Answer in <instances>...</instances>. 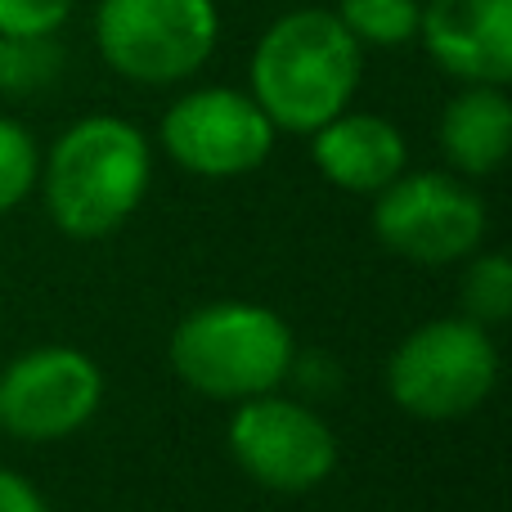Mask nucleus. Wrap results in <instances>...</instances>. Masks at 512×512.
<instances>
[{"label": "nucleus", "mask_w": 512, "mask_h": 512, "mask_svg": "<svg viewBox=\"0 0 512 512\" xmlns=\"http://www.w3.org/2000/svg\"><path fill=\"white\" fill-rule=\"evenodd\" d=\"M364 77V45L333 9H292L261 32L248 63V95L274 131L310 135L351 108Z\"/></svg>", "instance_id": "nucleus-1"}, {"label": "nucleus", "mask_w": 512, "mask_h": 512, "mask_svg": "<svg viewBox=\"0 0 512 512\" xmlns=\"http://www.w3.org/2000/svg\"><path fill=\"white\" fill-rule=\"evenodd\" d=\"M153 180V153L140 126L95 113L72 122L41 162L45 212L68 239L95 243L117 234L144 203Z\"/></svg>", "instance_id": "nucleus-2"}, {"label": "nucleus", "mask_w": 512, "mask_h": 512, "mask_svg": "<svg viewBox=\"0 0 512 512\" xmlns=\"http://www.w3.org/2000/svg\"><path fill=\"white\" fill-rule=\"evenodd\" d=\"M171 369L207 400H252L279 391L297 364L288 319L256 301H207L171 333Z\"/></svg>", "instance_id": "nucleus-3"}, {"label": "nucleus", "mask_w": 512, "mask_h": 512, "mask_svg": "<svg viewBox=\"0 0 512 512\" xmlns=\"http://www.w3.org/2000/svg\"><path fill=\"white\" fill-rule=\"evenodd\" d=\"M499 382V351L477 319H432L387 360V391L423 423H454L486 405Z\"/></svg>", "instance_id": "nucleus-4"}, {"label": "nucleus", "mask_w": 512, "mask_h": 512, "mask_svg": "<svg viewBox=\"0 0 512 512\" xmlns=\"http://www.w3.org/2000/svg\"><path fill=\"white\" fill-rule=\"evenodd\" d=\"M216 0H99L95 45L104 63L140 86L189 81L216 50Z\"/></svg>", "instance_id": "nucleus-5"}, {"label": "nucleus", "mask_w": 512, "mask_h": 512, "mask_svg": "<svg viewBox=\"0 0 512 512\" xmlns=\"http://www.w3.org/2000/svg\"><path fill=\"white\" fill-rule=\"evenodd\" d=\"M373 234L414 265H454L486 239V203L459 176L400 171L373 194Z\"/></svg>", "instance_id": "nucleus-6"}, {"label": "nucleus", "mask_w": 512, "mask_h": 512, "mask_svg": "<svg viewBox=\"0 0 512 512\" xmlns=\"http://www.w3.org/2000/svg\"><path fill=\"white\" fill-rule=\"evenodd\" d=\"M274 122L248 90L203 86L180 95L162 113L158 140L189 176L234 180L256 171L274 153Z\"/></svg>", "instance_id": "nucleus-7"}, {"label": "nucleus", "mask_w": 512, "mask_h": 512, "mask_svg": "<svg viewBox=\"0 0 512 512\" xmlns=\"http://www.w3.org/2000/svg\"><path fill=\"white\" fill-rule=\"evenodd\" d=\"M230 450L256 486L279 495H306L337 468L333 427L301 400L274 391L239 400V414L230 418Z\"/></svg>", "instance_id": "nucleus-8"}, {"label": "nucleus", "mask_w": 512, "mask_h": 512, "mask_svg": "<svg viewBox=\"0 0 512 512\" xmlns=\"http://www.w3.org/2000/svg\"><path fill=\"white\" fill-rule=\"evenodd\" d=\"M104 405V373L77 346H36L0 373V432L14 441H63Z\"/></svg>", "instance_id": "nucleus-9"}, {"label": "nucleus", "mask_w": 512, "mask_h": 512, "mask_svg": "<svg viewBox=\"0 0 512 512\" xmlns=\"http://www.w3.org/2000/svg\"><path fill=\"white\" fill-rule=\"evenodd\" d=\"M418 41L463 86L512 81V0H427Z\"/></svg>", "instance_id": "nucleus-10"}, {"label": "nucleus", "mask_w": 512, "mask_h": 512, "mask_svg": "<svg viewBox=\"0 0 512 512\" xmlns=\"http://www.w3.org/2000/svg\"><path fill=\"white\" fill-rule=\"evenodd\" d=\"M310 158L328 185L346 194H378L405 171L409 144L400 126L382 113H342L310 131Z\"/></svg>", "instance_id": "nucleus-11"}, {"label": "nucleus", "mask_w": 512, "mask_h": 512, "mask_svg": "<svg viewBox=\"0 0 512 512\" xmlns=\"http://www.w3.org/2000/svg\"><path fill=\"white\" fill-rule=\"evenodd\" d=\"M445 158L459 176H495L512 149V99L504 86H463L441 108L436 126Z\"/></svg>", "instance_id": "nucleus-12"}, {"label": "nucleus", "mask_w": 512, "mask_h": 512, "mask_svg": "<svg viewBox=\"0 0 512 512\" xmlns=\"http://www.w3.org/2000/svg\"><path fill=\"white\" fill-rule=\"evenodd\" d=\"M342 27L364 50H396L405 41H418V0H337L333 9Z\"/></svg>", "instance_id": "nucleus-13"}, {"label": "nucleus", "mask_w": 512, "mask_h": 512, "mask_svg": "<svg viewBox=\"0 0 512 512\" xmlns=\"http://www.w3.org/2000/svg\"><path fill=\"white\" fill-rule=\"evenodd\" d=\"M63 72V45L54 36H0V90L36 95Z\"/></svg>", "instance_id": "nucleus-14"}, {"label": "nucleus", "mask_w": 512, "mask_h": 512, "mask_svg": "<svg viewBox=\"0 0 512 512\" xmlns=\"http://www.w3.org/2000/svg\"><path fill=\"white\" fill-rule=\"evenodd\" d=\"M463 306L477 324H504L512 315V261L504 252H472L463 270Z\"/></svg>", "instance_id": "nucleus-15"}, {"label": "nucleus", "mask_w": 512, "mask_h": 512, "mask_svg": "<svg viewBox=\"0 0 512 512\" xmlns=\"http://www.w3.org/2000/svg\"><path fill=\"white\" fill-rule=\"evenodd\" d=\"M36 180H41V149L32 131L14 117H0V216L32 198Z\"/></svg>", "instance_id": "nucleus-16"}, {"label": "nucleus", "mask_w": 512, "mask_h": 512, "mask_svg": "<svg viewBox=\"0 0 512 512\" xmlns=\"http://www.w3.org/2000/svg\"><path fill=\"white\" fill-rule=\"evenodd\" d=\"M72 0H0V36H59Z\"/></svg>", "instance_id": "nucleus-17"}, {"label": "nucleus", "mask_w": 512, "mask_h": 512, "mask_svg": "<svg viewBox=\"0 0 512 512\" xmlns=\"http://www.w3.org/2000/svg\"><path fill=\"white\" fill-rule=\"evenodd\" d=\"M0 512H50V504L23 472L0 468Z\"/></svg>", "instance_id": "nucleus-18"}]
</instances>
